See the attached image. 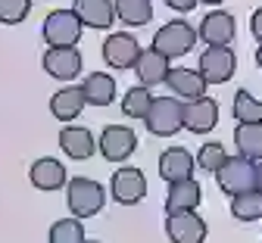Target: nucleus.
<instances>
[{
    "mask_svg": "<svg viewBox=\"0 0 262 243\" xmlns=\"http://www.w3.org/2000/svg\"><path fill=\"white\" fill-rule=\"evenodd\" d=\"M166 84H169L172 97H178L181 103H190V100H200V97H206V87H209V84L203 81V75L196 72V69H187V65L169 69Z\"/></svg>",
    "mask_w": 262,
    "mask_h": 243,
    "instance_id": "ddd939ff",
    "label": "nucleus"
},
{
    "mask_svg": "<svg viewBox=\"0 0 262 243\" xmlns=\"http://www.w3.org/2000/svg\"><path fill=\"white\" fill-rule=\"evenodd\" d=\"M59 147H62V153L69 156V159H91L94 153H97V137L88 131V128H81V125H62V131H59Z\"/></svg>",
    "mask_w": 262,
    "mask_h": 243,
    "instance_id": "dca6fc26",
    "label": "nucleus"
},
{
    "mask_svg": "<svg viewBox=\"0 0 262 243\" xmlns=\"http://www.w3.org/2000/svg\"><path fill=\"white\" fill-rule=\"evenodd\" d=\"M256 65L262 69V44H259V50H256Z\"/></svg>",
    "mask_w": 262,
    "mask_h": 243,
    "instance_id": "72a5a7b5",
    "label": "nucleus"
},
{
    "mask_svg": "<svg viewBox=\"0 0 262 243\" xmlns=\"http://www.w3.org/2000/svg\"><path fill=\"white\" fill-rule=\"evenodd\" d=\"M250 31H253V38L262 44V7L253 13V19H250Z\"/></svg>",
    "mask_w": 262,
    "mask_h": 243,
    "instance_id": "2f4dec72",
    "label": "nucleus"
},
{
    "mask_svg": "<svg viewBox=\"0 0 262 243\" xmlns=\"http://www.w3.org/2000/svg\"><path fill=\"white\" fill-rule=\"evenodd\" d=\"M234 119L237 125H253V122H262V100H256L250 91H237L234 94Z\"/></svg>",
    "mask_w": 262,
    "mask_h": 243,
    "instance_id": "a878e982",
    "label": "nucleus"
},
{
    "mask_svg": "<svg viewBox=\"0 0 262 243\" xmlns=\"http://www.w3.org/2000/svg\"><path fill=\"white\" fill-rule=\"evenodd\" d=\"M138 56H141V44L128 31H116L103 41V62L110 69H131Z\"/></svg>",
    "mask_w": 262,
    "mask_h": 243,
    "instance_id": "f8f14e48",
    "label": "nucleus"
},
{
    "mask_svg": "<svg viewBox=\"0 0 262 243\" xmlns=\"http://www.w3.org/2000/svg\"><path fill=\"white\" fill-rule=\"evenodd\" d=\"M166 234L172 243H203L209 228L206 222L196 215V209L190 212H166Z\"/></svg>",
    "mask_w": 262,
    "mask_h": 243,
    "instance_id": "1a4fd4ad",
    "label": "nucleus"
},
{
    "mask_svg": "<svg viewBox=\"0 0 262 243\" xmlns=\"http://www.w3.org/2000/svg\"><path fill=\"white\" fill-rule=\"evenodd\" d=\"M196 41H200L196 38V28L187 19H172L153 34V50H159L166 59H178V56L190 53Z\"/></svg>",
    "mask_w": 262,
    "mask_h": 243,
    "instance_id": "7ed1b4c3",
    "label": "nucleus"
},
{
    "mask_svg": "<svg viewBox=\"0 0 262 243\" xmlns=\"http://www.w3.org/2000/svg\"><path fill=\"white\" fill-rule=\"evenodd\" d=\"M50 243H84V225L81 218H59L50 225V234H47Z\"/></svg>",
    "mask_w": 262,
    "mask_h": 243,
    "instance_id": "bb28decb",
    "label": "nucleus"
},
{
    "mask_svg": "<svg viewBox=\"0 0 262 243\" xmlns=\"http://www.w3.org/2000/svg\"><path fill=\"white\" fill-rule=\"evenodd\" d=\"M193 156L184 150V147H169L166 153L159 156V178L162 181H169V184H175V181H187V178H193Z\"/></svg>",
    "mask_w": 262,
    "mask_h": 243,
    "instance_id": "a211bd4d",
    "label": "nucleus"
},
{
    "mask_svg": "<svg viewBox=\"0 0 262 243\" xmlns=\"http://www.w3.org/2000/svg\"><path fill=\"white\" fill-rule=\"evenodd\" d=\"M84 25L78 22V16L72 10H53L44 19V41L50 47H75L81 41Z\"/></svg>",
    "mask_w": 262,
    "mask_h": 243,
    "instance_id": "39448f33",
    "label": "nucleus"
},
{
    "mask_svg": "<svg viewBox=\"0 0 262 243\" xmlns=\"http://www.w3.org/2000/svg\"><path fill=\"white\" fill-rule=\"evenodd\" d=\"M41 62H44V72L50 78H59V81L78 78L81 69H84V59H81L78 47H47Z\"/></svg>",
    "mask_w": 262,
    "mask_h": 243,
    "instance_id": "9b49d317",
    "label": "nucleus"
},
{
    "mask_svg": "<svg viewBox=\"0 0 262 243\" xmlns=\"http://www.w3.org/2000/svg\"><path fill=\"white\" fill-rule=\"evenodd\" d=\"M66 203H69L72 218H91L103 209L106 190L94 178H69L66 181Z\"/></svg>",
    "mask_w": 262,
    "mask_h": 243,
    "instance_id": "f257e3e1",
    "label": "nucleus"
},
{
    "mask_svg": "<svg viewBox=\"0 0 262 243\" xmlns=\"http://www.w3.org/2000/svg\"><path fill=\"white\" fill-rule=\"evenodd\" d=\"M234 144H237V156H244L250 162H262V122L237 125L234 128Z\"/></svg>",
    "mask_w": 262,
    "mask_h": 243,
    "instance_id": "5701e85b",
    "label": "nucleus"
},
{
    "mask_svg": "<svg viewBox=\"0 0 262 243\" xmlns=\"http://www.w3.org/2000/svg\"><path fill=\"white\" fill-rule=\"evenodd\" d=\"M228 159V153H225V144H219V141H209V144H203L200 147V153L193 156V162L200 165V168H206V171H215L222 168V162Z\"/></svg>",
    "mask_w": 262,
    "mask_h": 243,
    "instance_id": "c85d7f7f",
    "label": "nucleus"
},
{
    "mask_svg": "<svg viewBox=\"0 0 262 243\" xmlns=\"http://www.w3.org/2000/svg\"><path fill=\"white\" fill-rule=\"evenodd\" d=\"M28 181L38 190H59V187H66V165L53 156H41V159L31 162Z\"/></svg>",
    "mask_w": 262,
    "mask_h": 243,
    "instance_id": "f3484780",
    "label": "nucleus"
},
{
    "mask_svg": "<svg viewBox=\"0 0 262 243\" xmlns=\"http://www.w3.org/2000/svg\"><path fill=\"white\" fill-rule=\"evenodd\" d=\"M200 200H203V187L196 178L175 181L166 190V212H190V209L200 206Z\"/></svg>",
    "mask_w": 262,
    "mask_h": 243,
    "instance_id": "aec40b11",
    "label": "nucleus"
},
{
    "mask_svg": "<svg viewBox=\"0 0 262 243\" xmlns=\"http://www.w3.org/2000/svg\"><path fill=\"white\" fill-rule=\"evenodd\" d=\"M219 125V103L212 97H200L184 103V128L193 134H209Z\"/></svg>",
    "mask_w": 262,
    "mask_h": 243,
    "instance_id": "2eb2a0df",
    "label": "nucleus"
},
{
    "mask_svg": "<svg viewBox=\"0 0 262 243\" xmlns=\"http://www.w3.org/2000/svg\"><path fill=\"white\" fill-rule=\"evenodd\" d=\"M150 103H153L150 87L135 84L131 91H125V97H122V113H125L128 119H144V116H147V109H150Z\"/></svg>",
    "mask_w": 262,
    "mask_h": 243,
    "instance_id": "cd10ccee",
    "label": "nucleus"
},
{
    "mask_svg": "<svg viewBox=\"0 0 262 243\" xmlns=\"http://www.w3.org/2000/svg\"><path fill=\"white\" fill-rule=\"evenodd\" d=\"M31 13V0H0V22L4 25H19Z\"/></svg>",
    "mask_w": 262,
    "mask_h": 243,
    "instance_id": "c756f323",
    "label": "nucleus"
},
{
    "mask_svg": "<svg viewBox=\"0 0 262 243\" xmlns=\"http://www.w3.org/2000/svg\"><path fill=\"white\" fill-rule=\"evenodd\" d=\"M200 4H209V7H219V4H225V0H200Z\"/></svg>",
    "mask_w": 262,
    "mask_h": 243,
    "instance_id": "f704fd0d",
    "label": "nucleus"
},
{
    "mask_svg": "<svg viewBox=\"0 0 262 243\" xmlns=\"http://www.w3.org/2000/svg\"><path fill=\"white\" fill-rule=\"evenodd\" d=\"M84 243H100V240H84Z\"/></svg>",
    "mask_w": 262,
    "mask_h": 243,
    "instance_id": "c9c22d12",
    "label": "nucleus"
},
{
    "mask_svg": "<svg viewBox=\"0 0 262 243\" xmlns=\"http://www.w3.org/2000/svg\"><path fill=\"white\" fill-rule=\"evenodd\" d=\"M196 4H200V0H166V7L175 10V13H190Z\"/></svg>",
    "mask_w": 262,
    "mask_h": 243,
    "instance_id": "7c9ffc66",
    "label": "nucleus"
},
{
    "mask_svg": "<svg viewBox=\"0 0 262 243\" xmlns=\"http://www.w3.org/2000/svg\"><path fill=\"white\" fill-rule=\"evenodd\" d=\"M231 215L237 222H259L262 218V190H247L231 196Z\"/></svg>",
    "mask_w": 262,
    "mask_h": 243,
    "instance_id": "393cba45",
    "label": "nucleus"
},
{
    "mask_svg": "<svg viewBox=\"0 0 262 243\" xmlns=\"http://www.w3.org/2000/svg\"><path fill=\"white\" fill-rule=\"evenodd\" d=\"M78 87L84 94V103H91V106H110L116 100V78L110 72H91Z\"/></svg>",
    "mask_w": 262,
    "mask_h": 243,
    "instance_id": "4be33fe9",
    "label": "nucleus"
},
{
    "mask_svg": "<svg viewBox=\"0 0 262 243\" xmlns=\"http://www.w3.org/2000/svg\"><path fill=\"white\" fill-rule=\"evenodd\" d=\"M169 59L162 56L159 50L147 47L141 50V56L135 59V65H131V72L138 75V84L141 87H156V84H166V75H169Z\"/></svg>",
    "mask_w": 262,
    "mask_h": 243,
    "instance_id": "4468645a",
    "label": "nucleus"
},
{
    "mask_svg": "<svg viewBox=\"0 0 262 243\" xmlns=\"http://www.w3.org/2000/svg\"><path fill=\"white\" fill-rule=\"evenodd\" d=\"M113 10L116 16L131 25V28H138V25H147L153 19V4L150 0H113Z\"/></svg>",
    "mask_w": 262,
    "mask_h": 243,
    "instance_id": "b1692460",
    "label": "nucleus"
},
{
    "mask_svg": "<svg viewBox=\"0 0 262 243\" xmlns=\"http://www.w3.org/2000/svg\"><path fill=\"white\" fill-rule=\"evenodd\" d=\"M97 150H100L106 162H125L138 150V134L128 125H106L103 134L97 137Z\"/></svg>",
    "mask_w": 262,
    "mask_h": 243,
    "instance_id": "0eeeda50",
    "label": "nucleus"
},
{
    "mask_svg": "<svg viewBox=\"0 0 262 243\" xmlns=\"http://www.w3.org/2000/svg\"><path fill=\"white\" fill-rule=\"evenodd\" d=\"M110 196L122 206H135L147 196V178H144V171L141 168H116V175L110 181Z\"/></svg>",
    "mask_w": 262,
    "mask_h": 243,
    "instance_id": "6e6552de",
    "label": "nucleus"
},
{
    "mask_svg": "<svg viewBox=\"0 0 262 243\" xmlns=\"http://www.w3.org/2000/svg\"><path fill=\"white\" fill-rule=\"evenodd\" d=\"M144 125L156 137H172L184 128V103L178 97H153Z\"/></svg>",
    "mask_w": 262,
    "mask_h": 243,
    "instance_id": "f03ea898",
    "label": "nucleus"
},
{
    "mask_svg": "<svg viewBox=\"0 0 262 243\" xmlns=\"http://www.w3.org/2000/svg\"><path fill=\"white\" fill-rule=\"evenodd\" d=\"M72 13L78 16L81 25L88 28H97L103 31L116 22V10H113V0H75L72 4Z\"/></svg>",
    "mask_w": 262,
    "mask_h": 243,
    "instance_id": "6ab92c4d",
    "label": "nucleus"
},
{
    "mask_svg": "<svg viewBox=\"0 0 262 243\" xmlns=\"http://www.w3.org/2000/svg\"><path fill=\"white\" fill-rule=\"evenodd\" d=\"M84 106H88V103H84V94H81V87H75V84H66V87H59V91L50 97V113H53V119H59V122L78 119Z\"/></svg>",
    "mask_w": 262,
    "mask_h": 243,
    "instance_id": "412c9836",
    "label": "nucleus"
},
{
    "mask_svg": "<svg viewBox=\"0 0 262 243\" xmlns=\"http://www.w3.org/2000/svg\"><path fill=\"white\" fill-rule=\"evenodd\" d=\"M256 190H262V162H256Z\"/></svg>",
    "mask_w": 262,
    "mask_h": 243,
    "instance_id": "473e14b6",
    "label": "nucleus"
},
{
    "mask_svg": "<svg viewBox=\"0 0 262 243\" xmlns=\"http://www.w3.org/2000/svg\"><path fill=\"white\" fill-rule=\"evenodd\" d=\"M215 184H219L228 196L256 190V162H250V159H244V156H228V159L222 162V168L215 171Z\"/></svg>",
    "mask_w": 262,
    "mask_h": 243,
    "instance_id": "20e7f679",
    "label": "nucleus"
},
{
    "mask_svg": "<svg viewBox=\"0 0 262 243\" xmlns=\"http://www.w3.org/2000/svg\"><path fill=\"white\" fill-rule=\"evenodd\" d=\"M237 69V56L231 47H206L200 53V62H196V72L203 75L206 84H225L231 81Z\"/></svg>",
    "mask_w": 262,
    "mask_h": 243,
    "instance_id": "423d86ee",
    "label": "nucleus"
},
{
    "mask_svg": "<svg viewBox=\"0 0 262 243\" xmlns=\"http://www.w3.org/2000/svg\"><path fill=\"white\" fill-rule=\"evenodd\" d=\"M234 34H237V22H234L231 13H225V10L206 13L200 28H196V38H200L203 44H209V47H228L234 41Z\"/></svg>",
    "mask_w": 262,
    "mask_h": 243,
    "instance_id": "9d476101",
    "label": "nucleus"
}]
</instances>
